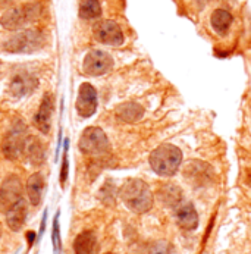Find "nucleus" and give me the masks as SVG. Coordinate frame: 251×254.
<instances>
[{
	"label": "nucleus",
	"mask_w": 251,
	"mask_h": 254,
	"mask_svg": "<svg viewBox=\"0 0 251 254\" xmlns=\"http://www.w3.org/2000/svg\"><path fill=\"white\" fill-rule=\"evenodd\" d=\"M121 197L125 206L138 215L147 213L153 207V192L150 187L138 178H131L121 188Z\"/></svg>",
	"instance_id": "f257e3e1"
},
{
	"label": "nucleus",
	"mask_w": 251,
	"mask_h": 254,
	"mask_svg": "<svg viewBox=\"0 0 251 254\" xmlns=\"http://www.w3.org/2000/svg\"><path fill=\"white\" fill-rule=\"evenodd\" d=\"M150 166L160 177H172L178 172L182 162V153L174 144H160L150 154Z\"/></svg>",
	"instance_id": "f03ea898"
},
{
	"label": "nucleus",
	"mask_w": 251,
	"mask_h": 254,
	"mask_svg": "<svg viewBox=\"0 0 251 254\" xmlns=\"http://www.w3.org/2000/svg\"><path fill=\"white\" fill-rule=\"evenodd\" d=\"M38 15H40V6L34 3H27L6 10L0 19V24L3 28L9 31H18L22 30L28 22L34 21Z\"/></svg>",
	"instance_id": "7ed1b4c3"
},
{
	"label": "nucleus",
	"mask_w": 251,
	"mask_h": 254,
	"mask_svg": "<svg viewBox=\"0 0 251 254\" xmlns=\"http://www.w3.org/2000/svg\"><path fill=\"white\" fill-rule=\"evenodd\" d=\"M78 147L84 154L97 157V156L108 154L109 150H110V143H109L108 135L105 134V131L102 128L88 127L81 134Z\"/></svg>",
	"instance_id": "20e7f679"
},
{
	"label": "nucleus",
	"mask_w": 251,
	"mask_h": 254,
	"mask_svg": "<svg viewBox=\"0 0 251 254\" xmlns=\"http://www.w3.org/2000/svg\"><path fill=\"white\" fill-rule=\"evenodd\" d=\"M43 44V37L40 33L27 30L18 33L4 43V49L10 53H30L40 49Z\"/></svg>",
	"instance_id": "39448f33"
},
{
	"label": "nucleus",
	"mask_w": 251,
	"mask_h": 254,
	"mask_svg": "<svg viewBox=\"0 0 251 254\" xmlns=\"http://www.w3.org/2000/svg\"><path fill=\"white\" fill-rule=\"evenodd\" d=\"M113 68L112 56L103 50H91L84 58L82 69L90 76H100L108 73Z\"/></svg>",
	"instance_id": "423d86ee"
},
{
	"label": "nucleus",
	"mask_w": 251,
	"mask_h": 254,
	"mask_svg": "<svg viewBox=\"0 0 251 254\" xmlns=\"http://www.w3.org/2000/svg\"><path fill=\"white\" fill-rule=\"evenodd\" d=\"M22 197V182L16 175H9L0 185V209L6 213Z\"/></svg>",
	"instance_id": "0eeeda50"
},
{
	"label": "nucleus",
	"mask_w": 251,
	"mask_h": 254,
	"mask_svg": "<svg viewBox=\"0 0 251 254\" xmlns=\"http://www.w3.org/2000/svg\"><path fill=\"white\" fill-rule=\"evenodd\" d=\"M93 34L99 43H103L108 46H121L124 43V34H122L121 27L115 21H110V19L97 22L93 28Z\"/></svg>",
	"instance_id": "6e6552de"
},
{
	"label": "nucleus",
	"mask_w": 251,
	"mask_h": 254,
	"mask_svg": "<svg viewBox=\"0 0 251 254\" xmlns=\"http://www.w3.org/2000/svg\"><path fill=\"white\" fill-rule=\"evenodd\" d=\"M75 108H76V112L81 118H90L96 113V110H97V91L91 84L84 82L79 85Z\"/></svg>",
	"instance_id": "1a4fd4ad"
},
{
	"label": "nucleus",
	"mask_w": 251,
	"mask_h": 254,
	"mask_svg": "<svg viewBox=\"0 0 251 254\" xmlns=\"http://www.w3.org/2000/svg\"><path fill=\"white\" fill-rule=\"evenodd\" d=\"M24 132H25V128L21 125L19 127H15L12 131H9L3 141H1V151L4 154L6 159L9 160H16L21 154H22V145H24Z\"/></svg>",
	"instance_id": "9d476101"
},
{
	"label": "nucleus",
	"mask_w": 251,
	"mask_h": 254,
	"mask_svg": "<svg viewBox=\"0 0 251 254\" xmlns=\"http://www.w3.org/2000/svg\"><path fill=\"white\" fill-rule=\"evenodd\" d=\"M53 109H55V100L52 94H46L41 100V105L34 115V127L40 132L47 134L52 128V116H53Z\"/></svg>",
	"instance_id": "9b49d317"
},
{
	"label": "nucleus",
	"mask_w": 251,
	"mask_h": 254,
	"mask_svg": "<svg viewBox=\"0 0 251 254\" xmlns=\"http://www.w3.org/2000/svg\"><path fill=\"white\" fill-rule=\"evenodd\" d=\"M6 223L7 226L13 231V232H19L22 229V226L25 225L27 215H28V207H27V201L24 198H21L18 203H15L10 209L6 210Z\"/></svg>",
	"instance_id": "f8f14e48"
},
{
	"label": "nucleus",
	"mask_w": 251,
	"mask_h": 254,
	"mask_svg": "<svg viewBox=\"0 0 251 254\" xmlns=\"http://www.w3.org/2000/svg\"><path fill=\"white\" fill-rule=\"evenodd\" d=\"M38 87V81L36 76L30 75V73H18L12 78L9 90L13 96L18 97H24L30 93H33Z\"/></svg>",
	"instance_id": "ddd939ff"
},
{
	"label": "nucleus",
	"mask_w": 251,
	"mask_h": 254,
	"mask_svg": "<svg viewBox=\"0 0 251 254\" xmlns=\"http://www.w3.org/2000/svg\"><path fill=\"white\" fill-rule=\"evenodd\" d=\"M175 219L178 226L184 231H194L198 226V215L191 203L180 204L175 210Z\"/></svg>",
	"instance_id": "4468645a"
},
{
	"label": "nucleus",
	"mask_w": 251,
	"mask_h": 254,
	"mask_svg": "<svg viewBox=\"0 0 251 254\" xmlns=\"http://www.w3.org/2000/svg\"><path fill=\"white\" fill-rule=\"evenodd\" d=\"M22 154L30 160L31 165L40 166L44 162V147L37 137H27L24 140Z\"/></svg>",
	"instance_id": "2eb2a0df"
},
{
	"label": "nucleus",
	"mask_w": 251,
	"mask_h": 254,
	"mask_svg": "<svg viewBox=\"0 0 251 254\" xmlns=\"http://www.w3.org/2000/svg\"><path fill=\"white\" fill-rule=\"evenodd\" d=\"M99 244L94 232L84 231L73 241V253L75 254H97Z\"/></svg>",
	"instance_id": "dca6fc26"
},
{
	"label": "nucleus",
	"mask_w": 251,
	"mask_h": 254,
	"mask_svg": "<svg viewBox=\"0 0 251 254\" xmlns=\"http://www.w3.org/2000/svg\"><path fill=\"white\" fill-rule=\"evenodd\" d=\"M144 108L138 103L134 102H128V103H122L121 106L116 108V116L124 121V122H137L143 118Z\"/></svg>",
	"instance_id": "f3484780"
},
{
	"label": "nucleus",
	"mask_w": 251,
	"mask_h": 254,
	"mask_svg": "<svg viewBox=\"0 0 251 254\" xmlns=\"http://www.w3.org/2000/svg\"><path fill=\"white\" fill-rule=\"evenodd\" d=\"M43 190H44V180L41 174H33L27 181V194L30 198V203L33 206H38L43 198Z\"/></svg>",
	"instance_id": "a211bd4d"
},
{
	"label": "nucleus",
	"mask_w": 251,
	"mask_h": 254,
	"mask_svg": "<svg viewBox=\"0 0 251 254\" xmlns=\"http://www.w3.org/2000/svg\"><path fill=\"white\" fill-rule=\"evenodd\" d=\"M210 21H212V27L215 28L216 33L220 36H225L232 24V15L225 9H216L212 13Z\"/></svg>",
	"instance_id": "6ab92c4d"
},
{
	"label": "nucleus",
	"mask_w": 251,
	"mask_h": 254,
	"mask_svg": "<svg viewBox=\"0 0 251 254\" xmlns=\"http://www.w3.org/2000/svg\"><path fill=\"white\" fill-rule=\"evenodd\" d=\"M160 198L166 206L178 207L182 200V191L175 184H165L160 191Z\"/></svg>",
	"instance_id": "aec40b11"
},
{
	"label": "nucleus",
	"mask_w": 251,
	"mask_h": 254,
	"mask_svg": "<svg viewBox=\"0 0 251 254\" xmlns=\"http://www.w3.org/2000/svg\"><path fill=\"white\" fill-rule=\"evenodd\" d=\"M102 15V6L99 0H81L79 16L82 19H96Z\"/></svg>",
	"instance_id": "412c9836"
},
{
	"label": "nucleus",
	"mask_w": 251,
	"mask_h": 254,
	"mask_svg": "<svg viewBox=\"0 0 251 254\" xmlns=\"http://www.w3.org/2000/svg\"><path fill=\"white\" fill-rule=\"evenodd\" d=\"M148 254H175V249L171 243L168 241H157L150 247Z\"/></svg>",
	"instance_id": "4be33fe9"
},
{
	"label": "nucleus",
	"mask_w": 251,
	"mask_h": 254,
	"mask_svg": "<svg viewBox=\"0 0 251 254\" xmlns=\"http://www.w3.org/2000/svg\"><path fill=\"white\" fill-rule=\"evenodd\" d=\"M66 175H68V143H65V153H63V165H62V177H61L62 184H65L66 181Z\"/></svg>",
	"instance_id": "5701e85b"
},
{
	"label": "nucleus",
	"mask_w": 251,
	"mask_h": 254,
	"mask_svg": "<svg viewBox=\"0 0 251 254\" xmlns=\"http://www.w3.org/2000/svg\"><path fill=\"white\" fill-rule=\"evenodd\" d=\"M106 254H112V253H106Z\"/></svg>",
	"instance_id": "b1692460"
}]
</instances>
